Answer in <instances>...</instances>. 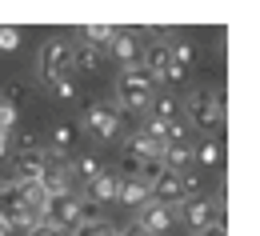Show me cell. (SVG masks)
<instances>
[{"instance_id": "d4e9b609", "label": "cell", "mask_w": 260, "mask_h": 236, "mask_svg": "<svg viewBox=\"0 0 260 236\" xmlns=\"http://www.w3.org/2000/svg\"><path fill=\"white\" fill-rule=\"evenodd\" d=\"M12 144H16V152H44V144H40V132H32V128H28V132H20L16 140H12Z\"/></svg>"}, {"instance_id": "ac0fdd59", "label": "cell", "mask_w": 260, "mask_h": 236, "mask_svg": "<svg viewBox=\"0 0 260 236\" xmlns=\"http://www.w3.org/2000/svg\"><path fill=\"white\" fill-rule=\"evenodd\" d=\"M176 112H180V100H176V96H168V92H152V100H148V116H156V120H176Z\"/></svg>"}, {"instance_id": "f546056e", "label": "cell", "mask_w": 260, "mask_h": 236, "mask_svg": "<svg viewBox=\"0 0 260 236\" xmlns=\"http://www.w3.org/2000/svg\"><path fill=\"white\" fill-rule=\"evenodd\" d=\"M12 124H16V108L8 100H0V132H12Z\"/></svg>"}, {"instance_id": "52a82bcc", "label": "cell", "mask_w": 260, "mask_h": 236, "mask_svg": "<svg viewBox=\"0 0 260 236\" xmlns=\"http://www.w3.org/2000/svg\"><path fill=\"white\" fill-rule=\"evenodd\" d=\"M48 168V156L44 152H12V176L16 184H40V176Z\"/></svg>"}, {"instance_id": "3957f363", "label": "cell", "mask_w": 260, "mask_h": 236, "mask_svg": "<svg viewBox=\"0 0 260 236\" xmlns=\"http://www.w3.org/2000/svg\"><path fill=\"white\" fill-rule=\"evenodd\" d=\"M152 92H156V88H152L148 72L140 64L120 68V76H116V108H124V112H148Z\"/></svg>"}, {"instance_id": "e0dca14e", "label": "cell", "mask_w": 260, "mask_h": 236, "mask_svg": "<svg viewBox=\"0 0 260 236\" xmlns=\"http://www.w3.org/2000/svg\"><path fill=\"white\" fill-rule=\"evenodd\" d=\"M16 208H24V188L16 180H0V216L8 220Z\"/></svg>"}, {"instance_id": "7402d4cb", "label": "cell", "mask_w": 260, "mask_h": 236, "mask_svg": "<svg viewBox=\"0 0 260 236\" xmlns=\"http://www.w3.org/2000/svg\"><path fill=\"white\" fill-rule=\"evenodd\" d=\"M80 36H84L92 48H108L112 36H116V28H112V24H88V28H80Z\"/></svg>"}, {"instance_id": "8992f818", "label": "cell", "mask_w": 260, "mask_h": 236, "mask_svg": "<svg viewBox=\"0 0 260 236\" xmlns=\"http://www.w3.org/2000/svg\"><path fill=\"white\" fill-rule=\"evenodd\" d=\"M80 220H84V196H76V192L52 200V204H48V212H44V224H52L56 232H64V236L72 232Z\"/></svg>"}, {"instance_id": "1f68e13d", "label": "cell", "mask_w": 260, "mask_h": 236, "mask_svg": "<svg viewBox=\"0 0 260 236\" xmlns=\"http://www.w3.org/2000/svg\"><path fill=\"white\" fill-rule=\"evenodd\" d=\"M8 148H12V132H0V160L8 156Z\"/></svg>"}, {"instance_id": "ba28073f", "label": "cell", "mask_w": 260, "mask_h": 236, "mask_svg": "<svg viewBox=\"0 0 260 236\" xmlns=\"http://www.w3.org/2000/svg\"><path fill=\"white\" fill-rule=\"evenodd\" d=\"M172 208H164V204H156V200H148L144 208H136V224L144 228L148 236H164L168 228H172Z\"/></svg>"}, {"instance_id": "7c38bea8", "label": "cell", "mask_w": 260, "mask_h": 236, "mask_svg": "<svg viewBox=\"0 0 260 236\" xmlns=\"http://www.w3.org/2000/svg\"><path fill=\"white\" fill-rule=\"evenodd\" d=\"M104 56H116L120 68H132L136 60H140V44H136V36H132V32H120V28H116L112 44L104 48Z\"/></svg>"}, {"instance_id": "d6a6232c", "label": "cell", "mask_w": 260, "mask_h": 236, "mask_svg": "<svg viewBox=\"0 0 260 236\" xmlns=\"http://www.w3.org/2000/svg\"><path fill=\"white\" fill-rule=\"evenodd\" d=\"M120 236H148V232H144V228H140V224H136V220H132L128 228H120Z\"/></svg>"}, {"instance_id": "5b68a950", "label": "cell", "mask_w": 260, "mask_h": 236, "mask_svg": "<svg viewBox=\"0 0 260 236\" xmlns=\"http://www.w3.org/2000/svg\"><path fill=\"white\" fill-rule=\"evenodd\" d=\"M80 128L92 132L96 140H116V132H120V108L108 100H88L84 116H80Z\"/></svg>"}, {"instance_id": "7a4b0ae2", "label": "cell", "mask_w": 260, "mask_h": 236, "mask_svg": "<svg viewBox=\"0 0 260 236\" xmlns=\"http://www.w3.org/2000/svg\"><path fill=\"white\" fill-rule=\"evenodd\" d=\"M172 216L188 228V236L208 232L212 224H224V192H212V196H188L172 208Z\"/></svg>"}, {"instance_id": "83f0119b", "label": "cell", "mask_w": 260, "mask_h": 236, "mask_svg": "<svg viewBox=\"0 0 260 236\" xmlns=\"http://www.w3.org/2000/svg\"><path fill=\"white\" fill-rule=\"evenodd\" d=\"M24 96H28V84H24V80H12V84L4 88V96H0V100H8L12 108H16V104L24 100Z\"/></svg>"}, {"instance_id": "6da1fadb", "label": "cell", "mask_w": 260, "mask_h": 236, "mask_svg": "<svg viewBox=\"0 0 260 236\" xmlns=\"http://www.w3.org/2000/svg\"><path fill=\"white\" fill-rule=\"evenodd\" d=\"M180 108H188V128H196V132H204L208 140L220 132V124H224V100H220V92L216 88H192L188 96H184V104Z\"/></svg>"}, {"instance_id": "277c9868", "label": "cell", "mask_w": 260, "mask_h": 236, "mask_svg": "<svg viewBox=\"0 0 260 236\" xmlns=\"http://www.w3.org/2000/svg\"><path fill=\"white\" fill-rule=\"evenodd\" d=\"M68 72H72V44H68L64 36L44 40L40 44V56H36V76L44 84H56V80H64Z\"/></svg>"}, {"instance_id": "9c48e42d", "label": "cell", "mask_w": 260, "mask_h": 236, "mask_svg": "<svg viewBox=\"0 0 260 236\" xmlns=\"http://www.w3.org/2000/svg\"><path fill=\"white\" fill-rule=\"evenodd\" d=\"M72 168H68V160H60V164H52L48 160V168H44V176H40V188L52 196V200H60V196H72Z\"/></svg>"}, {"instance_id": "5bb4252c", "label": "cell", "mask_w": 260, "mask_h": 236, "mask_svg": "<svg viewBox=\"0 0 260 236\" xmlns=\"http://www.w3.org/2000/svg\"><path fill=\"white\" fill-rule=\"evenodd\" d=\"M148 200H152V196H148V184H144V180L120 176V184H116V204H128V208H144Z\"/></svg>"}, {"instance_id": "ffe728a7", "label": "cell", "mask_w": 260, "mask_h": 236, "mask_svg": "<svg viewBox=\"0 0 260 236\" xmlns=\"http://www.w3.org/2000/svg\"><path fill=\"white\" fill-rule=\"evenodd\" d=\"M160 148H164V144H156V140H148L144 132H132V136H128V148H124V152H132V156H140V160H156V156H160Z\"/></svg>"}, {"instance_id": "8fae6325", "label": "cell", "mask_w": 260, "mask_h": 236, "mask_svg": "<svg viewBox=\"0 0 260 236\" xmlns=\"http://www.w3.org/2000/svg\"><path fill=\"white\" fill-rule=\"evenodd\" d=\"M116 184H120V172L104 168L96 180L84 188V200H92L96 208H100V204H116Z\"/></svg>"}, {"instance_id": "9a60e30c", "label": "cell", "mask_w": 260, "mask_h": 236, "mask_svg": "<svg viewBox=\"0 0 260 236\" xmlns=\"http://www.w3.org/2000/svg\"><path fill=\"white\" fill-rule=\"evenodd\" d=\"M104 64V48L92 44H72V72H96Z\"/></svg>"}, {"instance_id": "4dcf8cb0", "label": "cell", "mask_w": 260, "mask_h": 236, "mask_svg": "<svg viewBox=\"0 0 260 236\" xmlns=\"http://www.w3.org/2000/svg\"><path fill=\"white\" fill-rule=\"evenodd\" d=\"M28 236H64V232H56V228H52V224H36L32 232Z\"/></svg>"}, {"instance_id": "cb8c5ba5", "label": "cell", "mask_w": 260, "mask_h": 236, "mask_svg": "<svg viewBox=\"0 0 260 236\" xmlns=\"http://www.w3.org/2000/svg\"><path fill=\"white\" fill-rule=\"evenodd\" d=\"M196 164H204V168L220 164V144H216V140H200V148H196Z\"/></svg>"}, {"instance_id": "e575fe53", "label": "cell", "mask_w": 260, "mask_h": 236, "mask_svg": "<svg viewBox=\"0 0 260 236\" xmlns=\"http://www.w3.org/2000/svg\"><path fill=\"white\" fill-rule=\"evenodd\" d=\"M0 236H12V228H8V220L0 216Z\"/></svg>"}, {"instance_id": "603a6c76", "label": "cell", "mask_w": 260, "mask_h": 236, "mask_svg": "<svg viewBox=\"0 0 260 236\" xmlns=\"http://www.w3.org/2000/svg\"><path fill=\"white\" fill-rule=\"evenodd\" d=\"M192 56H196V48L188 44V40H176V44H168V60H172V64L188 68V64H192Z\"/></svg>"}, {"instance_id": "d6986e66", "label": "cell", "mask_w": 260, "mask_h": 236, "mask_svg": "<svg viewBox=\"0 0 260 236\" xmlns=\"http://www.w3.org/2000/svg\"><path fill=\"white\" fill-rule=\"evenodd\" d=\"M24 188V208L32 212V216H40L44 220V212H48V204H52V196L40 188V184H20Z\"/></svg>"}, {"instance_id": "4316f807", "label": "cell", "mask_w": 260, "mask_h": 236, "mask_svg": "<svg viewBox=\"0 0 260 236\" xmlns=\"http://www.w3.org/2000/svg\"><path fill=\"white\" fill-rule=\"evenodd\" d=\"M48 88H52V96H56V100H76V80H72V76L56 80V84H48Z\"/></svg>"}, {"instance_id": "f1b7e54d", "label": "cell", "mask_w": 260, "mask_h": 236, "mask_svg": "<svg viewBox=\"0 0 260 236\" xmlns=\"http://www.w3.org/2000/svg\"><path fill=\"white\" fill-rule=\"evenodd\" d=\"M180 188H184V200H188V196H196V192H200V172H180Z\"/></svg>"}, {"instance_id": "836d02e7", "label": "cell", "mask_w": 260, "mask_h": 236, "mask_svg": "<svg viewBox=\"0 0 260 236\" xmlns=\"http://www.w3.org/2000/svg\"><path fill=\"white\" fill-rule=\"evenodd\" d=\"M200 236H228V228H224V224H212L208 232H200Z\"/></svg>"}, {"instance_id": "4fadbf2b", "label": "cell", "mask_w": 260, "mask_h": 236, "mask_svg": "<svg viewBox=\"0 0 260 236\" xmlns=\"http://www.w3.org/2000/svg\"><path fill=\"white\" fill-rule=\"evenodd\" d=\"M48 140H52V144L44 148V156H48L52 164H60V160H68V152H72V144H76V128H72V124H56Z\"/></svg>"}, {"instance_id": "30bf717a", "label": "cell", "mask_w": 260, "mask_h": 236, "mask_svg": "<svg viewBox=\"0 0 260 236\" xmlns=\"http://www.w3.org/2000/svg\"><path fill=\"white\" fill-rule=\"evenodd\" d=\"M160 164L168 172H188L196 164V144L192 140H180V144H164L160 148Z\"/></svg>"}, {"instance_id": "44dd1931", "label": "cell", "mask_w": 260, "mask_h": 236, "mask_svg": "<svg viewBox=\"0 0 260 236\" xmlns=\"http://www.w3.org/2000/svg\"><path fill=\"white\" fill-rule=\"evenodd\" d=\"M72 236H120V228L112 224V220H80Z\"/></svg>"}, {"instance_id": "484cf974", "label": "cell", "mask_w": 260, "mask_h": 236, "mask_svg": "<svg viewBox=\"0 0 260 236\" xmlns=\"http://www.w3.org/2000/svg\"><path fill=\"white\" fill-rule=\"evenodd\" d=\"M16 48H20V28L0 24V52H16Z\"/></svg>"}, {"instance_id": "2e32d148", "label": "cell", "mask_w": 260, "mask_h": 236, "mask_svg": "<svg viewBox=\"0 0 260 236\" xmlns=\"http://www.w3.org/2000/svg\"><path fill=\"white\" fill-rule=\"evenodd\" d=\"M68 168H72V180H84V188H88L100 172H104V160H96V156H72Z\"/></svg>"}]
</instances>
